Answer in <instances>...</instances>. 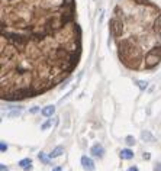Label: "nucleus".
<instances>
[{
  "label": "nucleus",
  "mask_w": 161,
  "mask_h": 171,
  "mask_svg": "<svg viewBox=\"0 0 161 171\" xmlns=\"http://www.w3.org/2000/svg\"><path fill=\"white\" fill-rule=\"evenodd\" d=\"M121 158L122 160H131V158H133V152L131 149H122L121 151Z\"/></svg>",
  "instance_id": "6"
},
{
  "label": "nucleus",
  "mask_w": 161,
  "mask_h": 171,
  "mask_svg": "<svg viewBox=\"0 0 161 171\" xmlns=\"http://www.w3.org/2000/svg\"><path fill=\"white\" fill-rule=\"evenodd\" d=\"M90 152H92V155H93V157H99V158H102V157H103V154H105V148H103L100 143H96V145H93V147H92Z\"/></svg>",
  "instance_id": "4"
},
{
  "label": "nucleus",
  "mask_w": 161,
  "mask_h": 171,
  "mask_svg": "<svg viewBox=\"0 0 161 171\" xmlns=\"http://www.w3.org/2000/svg\"><path fill=\"white\" fill-rule=\"evenodd\" d=\"M0 168H2V171H7V170H9V168H7L5 164H0Z\"/></svg>",
  "instance_id": "17"
},
{
  "label": "nucleus",
  "mask_w": 161,
  "mask_h": 171,
  "mask_svg": "<svg viewBox=\"0 0 161 171\" xmlns=\"http://www.w3.org/2000/svg\"><path fill=\"white\" fill-rule=\"evenodd\" d=\"M128 171H138V168L137 167H131V168H128Z\"/></svg>",
  "instance_id": "19"
},
{
  "label": "nucleus",
  "mask_w": 161,
  "mask_h": 171,
  "mask_svg": "<svg viewBox=\"0 0 161 171\" xmlns=\"http://www.w3.org/2000/svg\"><path fill=\"white\" fill-rule=\"evenodd\" d=\"M125 141H126V143H128V145H133V143H135V138H133V136H126V138H125Z\"/></svg>",
  "instance_id": "12"
},
{
  "label": "nucleus",
  "mask_w": 161,
  "mask_h": 171,
  "mask_svg": "<svg viewBox=\"0 0 161 171\" xmlns=\"http://www.w3.org/2000/svg\"><path fill=\"white\" fill-rule=\"evenodd\" d=\"M142 139H148V141H152V136H151L148 132H142Z\"/></svg>",
  "instance_id": "13"
},
{
  "label": "nucleus",
  "mask_w": 161,
  "mask_h": 171,
  "mask_svg": "<svg viewBox=\"0 0 161 171\" xmlns=\"http://www.w3.org/2000/svg\"><path fill=\"white\" fill-rule=\"evenodd\" d=\"M137 84H138V87L141 88V90H145V88H147V86H148V83H147V81H144V80H138V81H137Z\"/></svg>",
  "instance_id": "10"
},
{
  "label": "nucleus",
  "mask_w": 161,
  "mask_h": 171,
  "mask_svg": "<svg viewBox=\"0 0 161 171\" xmlns=\"http://www.w3.org/2000/svg\"><path fill=\"white\" fill-rule=\"evenodd\" d=\"M154 170H155V171H161V162L155 164V167H154Z\"/></svg>",
  "instance_id": "16"
},
{
  "label": "nucleus",
  "mask_w": 161,
  "mask_h": 171,
  "mask_svg": "<svg viewBox=\"0 0 161 171\" xmlns=\"http://www.w3.org/2000/svg\"><path fill=\"white\" fill-rule=\"evenodd\" d=\"M109 31L123 65L151 70L160 64L161 12L150 0H123L115 7Z\"/></svg>",
  "instance_id": "2"
},
{
  "label": "nucleus",
  "mask_w": 161,
  "mask_h": 171,
  "mask_svg": "<svg viewBox=\"0 0 161 171\" xmlns=\"http://www.w3.org/2000/svg\"><path fill=\"white\" fill-rule=\"evenodd\" d=\"M0 149H2V152H5V151H7V145H6L5 142H2V145H0Z\"/></svg>",
  "instance_id": "14"
},
{
  "label": "nucleus",
  "mask_w": 161,
  "mask_h": 171,
  "mask_svg": "<svg viewBox=\"0 0 161 171\" xmlns=\"http://www.w3.org/2000/svg\"><path fill=\"white\" fill-rule=\"evenodd\" d=\"M54 112H55V107L52 105L47 106V107H44L42 110H41V113H42V116H45V117H50V116L54 115Z\"/></svg>",
  "instance_id": "5"
},
{
  "label": "nucleus",
  "mask_w": 161,
  "mask_h": 171,
  "mask_svg": "<svg viewBox=\"0 0 161 171\" xmlns=\"http://www.w3.org/2000/svg\"><path fill=\"white\" fill-rule=\"evenodd\" d=\"M51 123H52V121H51V119H50V121H48V122H45L44 125L41 126V131H45V129H48V128L51 126Z\"/></svg>",
  "instance_id": "11"
},
{
  "label": "nucleus",
  "mask_w": 161,
  "mask_h": 171,
  "mask_svg": "<svg viewBox=\"0 0 161 171\" xmlns=\"http://www.w3.org/2000/svg\"><path fill=\"white\" fill-rule=\"evenodd\" d=\"M52 171H62V170H61V167H55V168H54Z\"/></svg>",
  "instance_id": "21"
},
{
  "label": "nucleus",
  "mask_w": 161,
  "mask_h": 171,
  "mask_svg": "<svg viewBox=\"0 0 161 171\" xmlns=\"http://www.w3.org/2000/svg\"><path fill=\"white\" fill-rule=\"evenodd\" d=\"M81 165H83V168L86 171H93L95 170V162H93V160L92 158H89V157H81Z\"/></svg>",
  "instance_id": "3"
},
{
  "label": "nucleus",
  "mask_w": 161,
  "mask_h": 171,
  "mask_svg": "<svg viewBox=\"0 0 161 171\" xmlns=\"http://www.w3.org/2000/svg\"><path fill=\"white\" fill-rule=\"evenodd\" d=\"M38 158L42 161L44 164H50V160H51V158H48V157H47L44 152H39V154H38Z\"/></svg>",
  "instance_id": "9"
},
{
  "label": "nucleus",
  "mask_w": 161,
  "mask_h": 171,
  "mask_svg": "<svg viewBox=\"0 0 161 171\" xmlns=\"http://www.w3.org/2000/svg\"><path fill=\"white\" fill-rule=\"evenodd\" d=\"M62 152H64V148H62V147H57V148L54 149L51 154H48V155H50V158L52 160V158H58V157H60Z\"/></svg>",
  "instance_id": "7"
},
{
  "label": "nucleus",
  "mask_w": 161,
  "mask_h": 171,
  "mask_svg": "<svg viewBox=\"0 0 161 171\" xmlns=\"http://www.w3.org/2000/svg\"><path fill=\"white\" fill-rule=\"evenodd\" d=\"M31 170H32V165H28L26 168H25V171H31Z\"/></svg>",
  "instance_id": "20"
},
{
  "label": "nucleus",
  "mask_w": 161,
  "mask_h": 171,
  "mask_svg": "<svg viewBox=\"0 0 161 171\" xmlns=\"http://www.w3.org/2000/svg\"><path fill=\"white\" fill-rule=\"evenodd\" d=\"M142 158H144L145 161H148V160H150V158H151V155L148 154V152H144V155H142Z\"/></svg>",
  "instance_id": "15"
},
{
  "label": "nucleus",
  "mask_w": 161,
  "mask_h": 171,
  "mask_svg": "<svg viewBox=\"0 0 161 171\" xmlns=\"http://www.w3.org/2000/svg\"><path fill=\"white\" fill-rule=\"evenodd\" d=\"M38 110H39L38 107H32V109H31V113H36Z\"/></svg>",
  "instance_id": "18"
},
{
  "label": "nucleus",
  "mask_w": 161,
  "mask_h": 171,
  "mask_svg": "<svg viewBox=\"0 0 161 171\" xmlns=\"http://www.w3.org/2000/svg\"><path fill=\"white\" fill-rule=\"evenodd\" d=\"M81 32L74 0H3L2 99L45 93L78 64Z\"/></svg>",
  "instance_id": "1"
},
{
  "label": "nucleus",
  "mask_w": 161,
  "mask_h": 171,
  "mask_svg": "<svg viewBox=\"0 0 161 171\" xmlns=\"http://www.w3.org/2000/svg\"><path fill=\"white\" fill-rule=\"evenodd\" d=\"M31 164H32V160H31V158H25V160H21V161H19V165L23 167V168H26V167L31 165Z\"/></svg>",
  "instance_id": "8"
}]
</instances>
